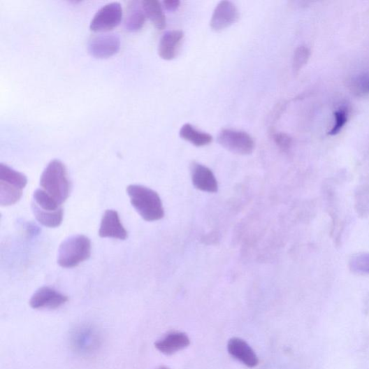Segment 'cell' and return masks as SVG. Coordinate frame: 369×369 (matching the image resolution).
Masks as SVG:
<instances>
[{"mask_svg": "<svg viewBox=\"0 0 369 369\" xmlns=\"http://www.w3.org/2000/svg\"><path fill=\"white\" fill-rule=\"evenodd\" d=\"M135 210L147 222L163 219L165 210L159 194L140 184H130L126 189Z\"/></svg>", "mask_w": 369, "mask_h": 369, "instance_id": "obj_1", "label": "cell"}, {"mask_svg": "<svg viewBox=\"0 0 369 369\" xmlns=\"http://www.w3.org/2000/svg\"><path fill=\"white\" fill-rule=\"evenodd\" d=\"M43 191L61 205L71 194V183L66 168L59 159H53L43 171L40 180Z\"/></svg>", "mask_w": 369, "mask_h": 369, "instance_id": "obj_2", "label": "cell"}, {"mask_svg": "<svg viewBox=\"0 0 369 369\" xmlns=\"http://www.w3.org/2000/svg\"><path fill=\"white\" fill-rule=\"evenodd\" d=\"M91 256V241L82 235L66 239L60 245L58 263L64 268H72L89 259Z\"/></svg>", "mask_w": 369, "mask_h": 369, "instance_id": "obj_3", "label": "cell"}, {"mask_svg": "<svg viewBox=\"0 0 369 369\" xmlns=\"http://www.w3.org/2000/svg\"><path fill=\"white\" fill-rule=\"evenodd\" d=\"M218 143L226 150L240 155H249L255 150L256 144L247 133L225 129L217 136Z\"/></svg>", "mask_w": 369, "mask_h": 369, "instance_id": "obj_4", "label": "cell"}, {"mask_svg": "<svg viewBox=\"0 0 369 369\" xmlns=\"http://www.w3.org/2000/svg\"><path fill=\"white\" fill-rule=\"evenodd\" d=\"M101 338L94 327L82 326L77 328L71 335L72 348L81 356L95 354L101 347Z\"/></svg>", "mask_w": 369, "mask_h": 369, "instance_id": "obj_5", "label": "cell"}, {"mask_svg": "<svg viewBox=\"0 0 369 369\" xmlns=\"http://www.w3.org/2000/svg\"><path fill=\"white\" fill-rule=\"evenodd\" d=\"M123 17V9L119 2H112L101 8L92 18L89 28L95 32H106L117 27Z\"/></svg>", "mask_w": 369, "mask_h": 369, "instance_id": "obj_6", "label": "cell"}, {"mask_svg": "<svg viewBox=\"0 0 369 369\" xmlns=\"http://www.w3.org/2000/svg\"><path fill=\"white\" fill-rule=\"evenodd\" d=\"M121 45L120 38L113 33L102 34L92 38L88 44V50L97 58H107L117 53Z\"/></svg>", "mask_w": 369, "mask_h": 369, "instance_id": "obj_7", "label": "cell"}, {"mask_svg": "<svg viewBox=\"0 0 369 369\" xmlns=\"http://www.w3.org/2000/svg\"><path fill=\"white\" fill-rule=\"evenodd\" d=\"M68 300V296L57 290L49 287H43L32 296L30 305L35 310H56L66 303Z\"/></svg>", "mask_w": 369, "mask_h": 369, "instance_id": "obj_8", "label": "cell"}, {"mask_svg": "<svg viewBox=\"0 0 369 369\" xmlns=\"http://www.w3.org/2000/svg\"><path fill=\"white\" fill-rule=\"evenodd\" d=\"M240 17L239 10L234 3L222 1L214 10L210 27L215 32H220L233 26Z\"/></svg>", "mask_w": 369, "mask_h": 369, "instance_id": "obj_9", "label": "cell"}, {"mask_svg": "<svg viewBox=\"0 0 369 369\" xmlns=\"http://www.w3.org/2000/svg\"><path fill=\"white\" fill-rule=\"evenodd\" d=\"M99 236L101 238L121 240H125L128 238V232L123 226L117 211L111 210L106 211L101 220Z\"/></svg>", "mask_w": 369, "mask_h": 369, "instance_id": "obj_10", "label": "cell"}, {"mask_svg": "<svg viewBox=\"0 0 369 369\" xmlns=\"http://www.w3.org/2000/svg\"><path fill=\"white\" fill-rule=\"evenodd\" d=\"M191 172L192 182L196 189L213 194L218 191L217 180L209 168L194 163L191 166Z\"/></svg>", "mask_w": 369, "mask_h": 369, "instance_id": "obj_11", "label": "cell"}, {"mask_svg": "<svg viewBox=\"0 0 369 369\" xmlns=\"http://www.w3.org/2000/svg\"><path fill=\"white\" fill-rule=\"evenodd\" d=\"M229 354L249 368L259 365V360L255 352L244 340L233 338L229 340L227 345Z\"/></svg>", "mask_w": 369, "mask_h": 369, "instance_id": "obj_12", "label": "cell"}, {"mask_svg": "<svg viewBox=\"0 0 369 369\" xmlns=\"http://www.w3.org/2000/svg\"><path fill=\"white\" fill-rule=\"evenodd\" d=\"M191 341L184 333L173 332L155 342V348L167 356H171L188 347Z\"/></svg>", "mask_w": 369, "mask_h": 369, "instance_id": "obj_13", "label": "cell"}, {"mask_svg": "<svg viewBox=\"0 0 369 369\" xmlns=\"http://www.w3.org/2000/svg\"><path fill=\"white\" fill-rule=\"evenodd\" d=\"M184 34L181 31L174 30L166 32L161 37L158 45V54L165 60L174 59L178 52L183 40Z\"/></svg>", "mask_w": 369, "mask_h": 369, "instance_id": "obj_14", "label": "cell"}, {"mask_svg": "<svg viewBox=\"0 0 369 369\" xmlns=\"http://www.w3.org/2000/svg\"><path fill=\"white\" fill-rule=\"evenodd\" d=\"M147 19L142 2L131 1L126 9L124 25L130 31L140 30L145 25Z\"/></svg>", "mask_w": 369, "mask_h": 369, "instance_id": "obj_15", "label": "cell"}, {"mask_svg": "<svg viewBox=\"0 0 369 369\" xmlns=\"http://www.w3.org/2000/svg\"><path fill=\"white\" fill-rule=\"evenodd\" d=\"M180 136L193 145L201 147L209 145L213 141L212 135L198 131L191 124H184L180 129Z\"/></svg>", "mask_w": 369, "mask_h": 369, "instance_id": "obj_16", "label": "cell"}, {"mask_svg": "<svg viewBox=\"0 0 369 369\" xmlns=\"http://www.w3.org/2000/svg\"><path fill=\"white\" fill-rule=\"evenodd\" d=\"M143 9L147 17L152 22L154 27L159 30L166 28V17L161 3L157 0H143Z\"/></svg>", "mask_w": 369, "mask_h": 369, "instance_id": "obj_17", "label": "cell"}, {"mask_svg": "<svg viewBox=\"0 0 369 369\" xmlns=\"http://www.w3.org/2000/svg\"><path fill=\"white\" fill-rule=\"evenodd\" d=\"M32 211L37 221L42 225L56 228L61 225L64 218V211L62 209L55 212L44 211L32 203Z\"/></svg>", "mask_w": 369, "mask_h": 369, "instance_id": "obj_18", "label": "cell"}, {"mask_svg": "<svg viewBox=\"0 0 369 369\" xmlns=\"http://www.w3.org/2000/svg\"><path fill=\"white\" fill-rule=\"evenodd\" d=\"M0 181L13 184V186L22 190L24 189L28 183V179L25 175L3 164H0Z\"/></svg>", "mask_w": 369, "mask_h": 369, "instance_id": "obj_19", "label": "cell"}, {"mask_svg": "<svg viewBox=\"0 0 369 369\" xmlns=\"http://www.w3.org/2000/svg\"><path fill=\"white\" fill-rule=\"evenodd\" d=\"M22 196V189L10 183L0 181V204L8 206L16 203Z\"/></svg>", "mask_w": 369, "mask_h": 369, "instance_id": "obj_20", "label": "cell"}, {"mask_svg": "<svg viewBox=\"0 0 369 369\" xmlns=\"http://www.w3.org/2000/svg\"><path fill=\"white\" fill-rule=\"evenodd\" d=\"M32 203L44 211L55 212L62 209L61 205L42 189L35 191Z\"/></svg>", "mask_w": 369, "mask_h": 369, "instance_id": "obj_21", "label": "cell"}, {"mask_svg": "<svg viewBox=\"0 0 369 369\" xmlns=\"http://www.w3.org/2000/svg\"><path fill=\"white\" fill-rule=\"evenodd\" d=\"M349 88L357 97L369 96V74L362 73L353 77L349 82Z\"/></svg>", "mask_w": 369, "mask_h": 369, "instance_id": "obj_22", "label": "cell"}, {"mask_svg": "<svg viewBox=\"0 0 369 369\" xmlns=\"http://www.w3.org/2000/svg\"><path fill=\"white\" fill-rule=\"evenodd\" d=\"M349 267L354 273L369 275V253L355 254L349 261Z\"/></svg>", "mask_w": 369, "mask_h": 369, "instance_id": "obj_23", "label": "cell"}, {"mask_svg": "<svg viewBox=\"0 0 369 369\" xmlns=\"http://www.w3.org/2000/svg\"><path fill=\"white\" fill-rule=\"evenodd\" d=\"M310 57V52L306 46H299L296 50L293 59V68L296 73L301 71L302 68L308 63Z\"/></svg>", "mask_w": 369, "mask_h": 369, "instance_id": "obj_24", "label": "cell"}, {"mask_svg": "<svg viewBox=\"0 0 369 369\" xmlns=\"http://www.w3.org/2000/svg\"><path fill=\"white\" fill-rule=\"evenodd\" d=\"M348 110L345 108H340L335 113V124L329 132L330 135L338 134L348 121Z\"/></svg>", "mask_w": 369, "mask_h": 369, "instance_id": "obj_25", "label": "cell"}, {"mask_svg": "<svg viewBox=\"0 0 369 369\" xmlns=\"http://www.w3.org/2000/svg\"><path fill=\"white\" fill-rule=\"evenodd\" d=\"M273 140L277 147L283 152H288L292 145V138L286 133H274Z\"/></svg>", "mask_w": 369, "mask_h": 369, "instance_id": "obj_26", "label": "cell"}, {"mask_svg": "<svg viewBox=\"0 0 369 369\" xmlns=\"http://www.w3.org/2000/svg\"><path fill=\"white\" fill-rule=\"evenodd\" d=\"M163 4L167 10L175 11L180 7V2L178 0H165Z\"/></svg>", "mask_w": 369, "mask_h": 369, "instance_id": "obj_27", "label": "cell"}, {"mask_svg": "<svg viewBox=\"0 0 369 369\" xmlns=\"http://www.w3.org/2000/svg\"><path fill=\"white\" fill-rule=\"evenodd\" d=\"M158 369H170V368L166 366H161Z\"/></svg>", "mask_w": 369, "mask_h": 369, "instance_id": "obj_28", "label": "cell"}]
</instances>
